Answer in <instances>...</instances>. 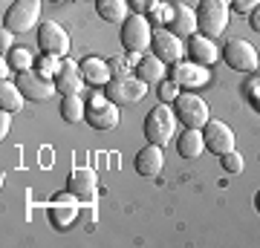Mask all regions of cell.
I'll use <instances>...</instances> for the list:
<instances>
[{
	"mask_svg": "<svg viewBox=\"0 0 260 248\" xmlns=\"http://www.w3.org/2000/svg\"><path fill=\"white\" fill-rule=\"evenodd\" d=\"M148 20L150 23H168V20H171V6H162V3L153 6V9L148 12Z\"/></svg>",
	"mask_w": 260,
	"mask_h": 248,
	"instance_id": "cell-30",
	"label": "cell"
},
{
	"mask_svg": "<svg viewBox=\"0 0 260 248\" xmlns=\"http://www.w3.org/2000/svg\"><path fill=\"white\" fill-rule=\"evenodd\" d=\"M249 26L254 29V32H260V6H257L254 12H251V15H249Z\"/></svg>",
	"mask_w": 260,
	"mask_h": 248,
	"instance_id": "cell-37",
	"label": "cell"
},
{
	"mask_svg": "<svg viewBox=\"0 0 260 248\" xmlns=\"http://www.w3.org/2000/svg\"><path fill=\"white\" fill-rule=\"evenodd\" d=\"M229 6H232V9L237 12V15H251V12H254V9L260 6V0H232Z\"/></svg>",
	"mask_w": 260,
	"mask_h": 248,
	"instance_id": "cell-32",
	"label": "cell"
},
{
	"mask_svg": "<svg viewBox=\"0 0 260 248\" xmlns=\"http://www.w3.org/2000/svg\"><path fill=\"white\" fill-rule=\"evenodd\" d=\"M67 191H73L81 202H93L99 191V179L90 167H73L67 176Z\"/></svg>",
	"mask_w": 260,
	"mask_h": 248,
	"instance_id": "cell-14",
	"label": "cell"
},
{
	"mask_svg": "<svg viewBox=\"0 0 260 248\" xmlns=\"http://www.w3.org/2000/svg\"><path fill=\"white\" fill-rule=\"evenodd\" d=\"M171 78L179 84V87H188V90H194V87H203L208 81V69L194 61H177V64H171Z\"/></svg>",
	"mask_w": 260,
	"mask_h": 248,
	"instance_id": "cell-17",
	"label": "cell"
},
{
	"mask_svg": "<svg viewBox=\"0 0 260 248\" xmlns=\"http://www.w3.org/2000/svg\"><path fill=\"white\" fill-rule=\"evenodd\" d=\"M246 95H249V104L260 113V84H249L246 87Z\"/></svg>",
	"mask_w": 260,
	"mask_h": 248,
	"instance_id": "cell-34",
	"label": "cell"
},
{
	"mask_svg": "<svg viewBox=\"0 0 260 248\" xmlns=\"http://www.w3.org/2000/svg\"><path fill=\"white\" fill-rule=\"evenodd\" d=\"M38 46H41V52L44 55H58L64 58L67 49H70V35H67V29L55 20H47V23H41L38 26Z\"/></svg>",
	"mask_w": 260,
	"mask_h": 248,
	"instance_id": "cell-9",
	"label": "cell"
},
{
	"mask_svg": "<svg viewBox=\"0 0 260 248\" xmlns=\"http://www.w3.org/2000/svg\"><path fill=\"white\" fill-rule=\"evenodd\" d=\"M12 35H15V32H9V29L3 26V32H0V46H3V55L9 52L12 46H15V44H12Z\"/></svg>",
	"mask_w": 260,
	"mask_h": 248,
	"instance_id": "cell-35",
	"label": "cell"
},
{
	"mask_svg": "<svg viewBox=\"0 0 260 248\" xmlns=\"http://www.w3.org/2000/svg\"><path fill=\"white\" fill-rule=\"evenodd\" d=\"M168 73V64L159 61L156 55H142L136 61V78H142L145 84H159Z\"/></svg>",
	"mask_w": 260,
	"mask_h": 248,
	"instance_id": "cell-22",
	"label": "cell"
},
{
	"mask_svg": "<svg viewBox=\"0 0 260 248\" xmlns=\"http://www.w3.org/2000/svg\"><path fill=\"white\" fill-rule=\"evenodd\" d=\"M174 130H177V116L168 104H156L145 116V138L153 145H168V138H174Z\"/></svg>",
	"mask_w": 260,
	"mask_h": 248,
	"instance_id": "cell-4",
	"label": "cell"
},
{
	"mask_svg": "<svg viewBox=\"0 0 260 248\" xmlns=\"http://www.w3.org/2000/svg\"><path fill=\"white\" fill-rule=\"evenodd\" d=\"M179 90H182V87H179L177 81H174V78H162V81H159V104H174L177 101V95H179Z\"/></svg>",
	"mask_w": 260,
	"mask_h": 248,
	"instance_id": "cell-28",
	"label": "cell"
},
{
	"mask_svg": "<svg viewBox=\"0 0 260 248\" xmlns=\"http://www.w3.org/2000/svg\"><path fill=\"white\" fill-rule=\"evenodd\" d=\"M121 46L127 49L130 55H142L145 49L153 41V23L148 20V15H130L124 23H121Z\"/></svg>",
	"mask_w": 260,
	"mask_h": 248,
	"instance_id": "cell-2",
	"label": "cell"
},
{
	"mask_svg": "<svg viewBox=\"0 0 260 248\" xmlns=\"http://www.w3.org/2000/svg\"><path fill=\"white\" fill-rule=\"evenodd\" d=\"M61 66H64V58H58V55H44L41 61H38V73L44 75V78H52V81H55V75L61 73Z\"/></svg>",
	"mask_w": 260,
	"mask_h": 248,
	"instance_id": "cell-27",
	"label": "cell"
},
{
	"mask_svg": "<svg viewBox=\"0 0 260 248\" xmlns=\"http://www.w3.org/2000/svg\"><path fill=\"white\" fill-rule=\"evenodd\" d=\"M6 64H9V69H15V73H29L35 61H32V52H29V49L12 46L9 52H6Z\"/></svg>",
	"mask_w": 260,
	"mask_h": 248,
	"instance_id": "cell-26",
	"label": "cell"
},
{
	"mask_svg": "<svg viewBox=\"0 0 260 248\" xmlns=\"http://www.w3.org/2000/svg\"><path fill=\"white\" fill-rule=\"evenodd\" d=\"M107 64H110V69H113V78H116V75H130V61L127 58H121V55L107 58Z\"/></svg>",
	"mask_w": 260,
	"mask_h": 248,
	"instance_id": "cell-31",
	"label": "cell"
},
{
	"mask_svg": "<svg viewBox=\"0 0 260 248\" xmlns=\"http://www.w3.org/2000/svg\"><path fill=\"white\" fill-rule=\"evenodd\" d=\"M81 87H84L81 66L75 64V61H67L64 58V66H61V73L55 75V92L73 95V92H81Z\"/></svg>",
	"mask_w": 260,
	"mask_h": 248,
	"instance_id": "cell-20",
	"label": "cell"
},
{
	"mask_svg": "<svg viewBox=\"0 0 260 248\" xmlns=\"http://www.w3.org/2000/svg\"><path fill=\"white\" fill-rule=\"evenodd\" d=\"M148 92V84L136 78V75H116L110 78V84L104 87V98H110L113 104H136Z\"/></svg>",
	"mask_w": 260,
	"mask_h": 248,
	"instance_id": "cell-6",
	"label": "cell"
},
{
	"mask_svg": "<svg viewBox=\"0 0 260 248\" xmlns=\"http://www.w3.org/2000/svg\"><path fill=\"white\" fill-rule=\"evenodd\" d=\"M78 66H81L84 84H90V87H107L110 78H113V69H110V64H107L104 58L90 55V58H84Z\"/></svg>",
	"mask_w": 260,
	"mask_h": 248,
	"instance_id": "cell-19",
	"label": "cell"
},
{
	"mask_svg": "<svg viewBox=\"0 0 260 248\" xmlns=\"http://www.w3.org/2000/svg\"><path fill=\"white\" fill-rule=\"evenodd\" d=\"M130 9L136 12V15H148L153 6H159V0H127Z\"/></svg>",
	"mask_w": 260,
	"mask_h": 248,
	"instance_id": "cell-33",
	"label": "cell"
},
{
	"mask_svg": "<svg viewBox=\"0 0 260 248\" xmlns=\"http://www.w3.org/2000/svg\"><path fill=\"white\" fill-rule=\"evenodd\" d=\"M127 9H130L127 0H95V12H99V18L107 20V23H124V20L130 18Z\"/></svg>",
	"mask_w": 260,
	"mask_h": 248,
	"instance_id": "cell-23",
	"label": "cell"
},
{
	"mask_svg": "<svg viewBox=\"0 0 260 248\" xmlns=\"http://www.w3.org/2000/svg\"><path fill=\"white\" fill-rule=\"evenodd\" d=\"M229 0H200L197 6V32L208 38H220L229 26Z\"/></svg>",
	"mask_w": 260,
	"mask_h": 248,
	"instance_id": "cell-1",
	"label": "cell"
},
{
	"mask_svg": "<svg viewBox=\"0 0 260 248\" xmlns=\"http://www.w3.org/2000/svg\"><path fill=\"white\" fill-rule=\"evenodd\" d=\"M171 110H174L179 124L194 127V130H203L205 121L211 119V116H208V104H205L197 92H179L177 101L171 104Z\"/></svg>",
	"mask_w": 260,
	"mask_h": 248,
	"instance_id": "cell-3",
	"label": "cell"
},
{
	"mask_svg": "<svg viewBox=\"0 0 260 248\" xmlns=\"http://www.w3.org/2000/svg\"><path fill=\"white\" fill-rule=\"evenodd\" d=\"M133 165H136V173L145 176V179H153V176H159V170H162V165H165L162 145H153V141H148V145H145L139 153H136Z\"/></svg>",
	"mask_w": 260,
	"mask_h": 248,
	"instance_id": "cell-15",
	"label": "cell"
},
{
	"mask_svg": "<svg viewBox=\"0 0 260 248\" xmlns=\"http://www.w3.org/2000/svg\"><path fill=\"white\" fill-rule=\"evenodd\" d=\"M188 61H194L200 66H211L217 61V46H214V38L203 35V32H194V35L188 38Z\"/></svg>",
	"mask_w": 260,
	"mask_h": 248,
	"instance_id": "cell-16",
	"label": "cell"
},
{
	"mask_svg": "<svg viewBox=\"0 0 260 248\" xmlns=\"http://www.w3.org/2000/svg\"><path fill=\"white\" fill-rule=\"evenodd\" d=\"M78 220V196L73 191H61L52 196L49 205V222L55 231H67L73 222Z\"/></svg>",
	"mask_w": 260,
	"mask_h": 248,
	"instance_id": "cell-8",
	"label": "cell"
},
{
	"mask_svg": "<svg viewBox=\"0 0 260 248\" xmlns=\"http://www.w3.org/2000/svg\"><path fill=\"white\" fill-rule=\"evenodd\" d=\"M205 150V138H203V130H194V127H185V133L177 138V153L182 159H200V153Z\"/></svg>",
	"mask_w": 260,
	"mask_h": 248,
	"instance_id": "cell-21",
	"label": "cell"
},
{
	"mask_svg": "<svg viewBox=\"0 0 260 248\" xmlns=\"http://www.w3.org/2000/svg\"><path fill=\"white\" fill-rule=\"evenodd\" d=\"M150 49H153V55H156L159 61H165V64H177V61H182V55H185L182 38L174 35L171 29H153Z\"/></svg>",
	"mask_w": 260,
	"mask_h": 248,
	"instance_id": "cell-11",
	"label": "cell"
},
{
	"mask_svg": "<svg viewBox=\"0 0 260 248\" xmlns=\"http://www.w3.org/2000/svg\"><path fill=\"white\" fill-rule=\"evenodd\" d=\"M84 121L93 130H113L119 124V104H113L110 98H93Z\"/></svg>",
	"mask_w": 260,
	"mask_h": 248,
	"instance_id": "cell-12",
	"label": "cell"
},
{
	"mask_svg": "<svg viewBox=\"0 0 260 248\" xmlns=\"http://www.w3.org/2000/svg\"><path fill=\"white\" fill-rule=\"evenodd\" d=\"M168 29L179 38H191L197 32V12H191V6H185L182 0L171 3V20H168Z\"/></svg>",
	"mask_w": 260,
	"mask_h": 248,
	"instance_id": "cell-18",
	"label": "cell"
},
{
	"mask_svg": "<svg viewBox=\"0 0 260 248\" xmlns=\"http://www.w3.org/2000/svg\"><path fill=\"white\" fill-rule=\"evenodd\" d=\"M20 87V92L26 95L29 101H47V98H52V92H55V81L52 78H44L41 73H18V81H15Z\"/></svg>",
	"mask_w": 260,
	"mask_h": 248,
	"instance_id": "cell-13",
	"label": "cell"
},
{
	"mask_svg": "<svg viewBox=\"0 0 260 248\" xmlns=\"http://www.w3.org/2000/svg\"><path fill=\"white\" fill-rule=\"evenodd\" d=\"M203 138H205V150H211L214 156H223L229 150H234L237 138H234V130L225 124V121L208 119L203 127Z\"/></svg>",
	"mask_w": 260,
	"mask_h": 248,
	"instance_id": "cell-10",
	"label": "cell"
},
{
	"mask_svg": "<svg viewBox=\"0 0 260 248\" xmlns=\"http://www.w3.org/2000/svg\"><path fill=\"white\" fill-rule=\"evenodd\" d=\"M254 208H257V214H260V191L254 193Z\"/></svg>",
	"mask_w": 260,
	"mask_h": 248,
	"instance_id": "cell-38",
	"label": "cell"
},
{
	"mask_svg": "<svg viewBox=\"0 0 260 248\" xmlns=\"http://www.w3.org/2000/svg\"><path fill=\"white\" fill-rule=\"evenodd\" d=\"M58 113H61V119H64L67 124H78V121L87 116V104H84L81 92L64 95V98H61V107H58Z\"/></svg>",
	"mask_w": 260,
	"mask_h": 248,
	"instance_id": "cell-24",
	"label": "cell"
},
{
	"mask_svg": "<svg viewBox=\"0 0 260 248\" xmlns=\"http://www.w3.org/2000/svg\"><path fill=\"white\" fill-rule=\"evenodd\" d=\"M9 124H12V113L3 110V116H0V133H3V138H6V133H9Z\"/></svg>",
	"mask_w": 260,
	"mask_h": 248,
	"instance_id": "cell-36",
	"label": "cell"
},
{
	"mask_svg": "<svg viewBox=\"0 0 260 248\" xmlns=\"http://www.w3.org/2000/svg\"><path fill=\"white\" fill-rule=\"evenodd\" d=\"M223 61L229 64V69H237V73H254L260 66L257 49L243 38H234L223 46Z\"/></svg>",
	"mask_w": 260,
	"mask_h": 248,
	"instance_id": "cell-7",
	"label": "cell"
},
{
	"mask_svg": "<svg viewBox=\"0 0 260 248\" xmlns=\"http://www.w3.org/2000/svg\"><path fill=\"white\" fill-rule=\"evenodd\" d=\"M38 20H41V0H15L3 15V26L20 35V32H29Z\"/></svg>",
	"mask_w": 260,
	"mask_h": 248,
	"instance_id": "cell-5",
	"label": "cell"
},
{
	"mask_svg": "<svg viewBox=\"0 0 260 248\" xmlns=\"http://www.w3.org/2000/svg\"><path fill=\"white\" fill-rule=\"evenodd\" d=\"M220 167H223L225 173H240L243 170V156L237 153V150H229V153L220 156Z\"/></svg>",
	"mask_w": 260,
	"mask_h": 248,
	"instance_id": "cell-29",
	"label": "cell"
},
{
	"mask_svg": "<svg viewBox=\"0 0 260 248\" xmlns=\"http://www.w3.org/2000/svg\"><path fill=\"white\" fill-rule=\"evenodd\" d=\"M23 92H20L18 84H9L6 78L0 81V110L6 113H20V107H23Z\"/></svg>",
	"mask_w": 260,
	"mask_h": 248,
	"instance_id": "cell-25",
	"label": "cell"
}]
</instances>
